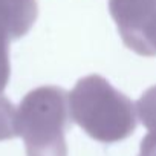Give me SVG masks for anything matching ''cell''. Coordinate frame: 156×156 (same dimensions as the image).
I'll list each match as a JSON object with an SVG mask.
<instances>
[{"instance_id": "cell-1", "label": "cell", "mask_w": 156, "mask_h": 156, "mask_svg": "<svg viewBox=\"0 0 156 156\" xmlns=\"http://www.w3.org/2000/svg\"><path fill=\"white\" fill-rule=\"evenodd\" d=\"M69 112L73 122L103 144L124 141L136 130L135 104L101 75L76 81L69 94Z\"/></svg>"}, {"instance_id": "cell-2", "label": "cell", "mask_w": 156, "mask_h": 156, "mask_svg": "<svg viewBox=\"0 0 156 156\" xmlns=\"http://www.w3.org/2000/svg\"><path fill=\"white\" fill-rule=\"evenodd\" d=\"M72 127L69 94L58 86H40L28 92L16 113L17 136L26 156H67L66 132Z\"/></svg>"}, {"instance_id": "cell-3", "label": "cell", "mask_w": 156, "mask_h": 156, "mask_svg": "<svg viewBox=\"0 0 156 156\" xmlns=\"http://www.w3.org/2000/svg\"><path fill=\"white\" fill-rule=\"evenodd\" d=\"M109 12L130 51L156 57V0H109Z\"/></svg>"}, {"instance_id": "cell-4", "label": "cell", "mask_w": 156, "mask_h": 156, "mask_svg": "<svg viewBox=\"0 0 156 156\" xmlns=\"http://www.w3.org/2000/svg\"><path fill=\"white\" fill-rule=\"evenodd\" d=\"M135 107L144 127L148 132L156 133V86L148 87L139 97Z\"/></svg>"}, {"instance_id": "cell-5", "label": "cell", "mask_w": 156, "mask_h": 156, "mask_svg": "<svg viewBox=\"0 0 156 156\" xmlns=\"http://www.w3.org/2000/svg\"><path fill=\"white\" fill-rule=\"evenodd\" d=\"M138 156H156V133L148 132L141 141Z\"/></svg>"}]
</instances>
